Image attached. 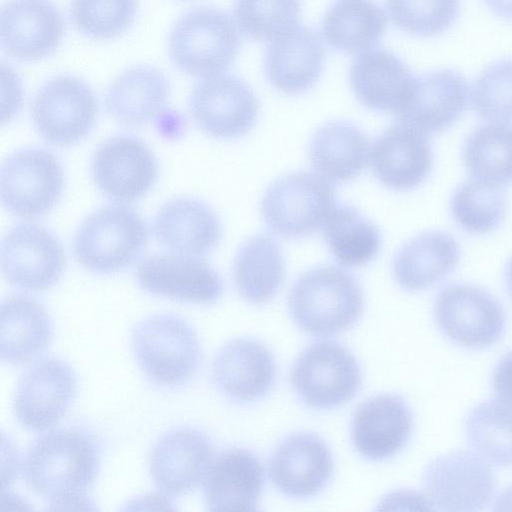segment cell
Here are the masks:
<instances>
[{
    "instance_id": "9",
    "label": "cell",
    "mask_w": 512,
    "mask_h": 512,
    "mask_svg": "<svg viewBox=\"0 0 512 512\" xmlns=\"http://www.w3.org/2000/svg\"><path fill=\"white\" fill-rule=\"evenodd\" d=\"M422 485L432 509L479 511L495 494V478L488 462L474 451L457 450L433 459Z\"/></svg>"
},
{
    "instance_id": "41",
    "label": "cell",
    "mask_w": 512,
    "mask_h": 512,
    "mask_svg": "<svg viewBox=\"0 0 512 512\" xmlns=\"http://www.w3.org/2000/svg\"><path fill=\"white\" fill-rule=\"evenodd\" d=\"M475 113L490 122L512 121V59L488 66L475 80L471 90Z\"/></svg>"
},
{
    "instance_id": "4",
    "label": "cell",
    "mask_w": 512,
    "mask_h": 512,
    "mask_svg": "<svg viewBox=\"0 0 512 512\" xmlns=\"http://www.w3.org/2000/svg\"><path fill=\"white\" fill-rule=\"evenodd\" d=\"M148 237L145 221L125 205H109L80 225L73 242L76 260L98 274L118 272L136 261Z\"/></svg>"
},
{
    "instance_id": "16",
    "label": "cell",
    "mask_w": 512,
    "mask_h": 512,
    "mask_svg": "<svg viewBox=\"0 0 512 512\" xmlns=\"http://www.w3.org/2000/svg\"><path fill=\"white\" fill-rule=\"evenodd\" d=\"M92 174L98 188L110 199L132 202L146 195L156 183L154 153L133 136H115L95 152Z\"/></svg>"
},
{
    "instance_id": "26",
    "label": "cell",
    "mask_w": 512,
    "mask_h": 512,
    "mask_svg": "<svg viewBox=\"0 0 512 512\" xmlns=\"http://www.w3.org/2000/svg\"><path fill=\"white\" fill-rule=\"evenodd\" d=\"M350 85L365 107L397 115L406 104L415 77L395 54L384 49L360 53L350 68Z\"/></svg>"
},
{
    "instance_id": "13",
    "label": "cell",
    "mask_w": 512,
    "mask_h": 512,
    "mask_svg": "<svg viewBox=\"0 0 512 512\" xmlns=\"http://www.w3.org/2000/svg\"><path fill=\"white\" fill-rule=\"evenodd\" d=\"M0 262L10 284L27 291H43L58 282L66 257L49 230L35 223H21L3 237Z\"/></svg>"
},
{
    "instance_id": "12",
    "label": "cell",
    "mask_w": 512,
    "mask_h": 512,
    "mask_svg": "<svg viewBox=\"0 0 512 512\" xmlns=\"http://www.w3.org/2000/svg\"><path fill=\"white\" fill-rule=\"evenodd\" d=\"M97 100L83 80L60 75L45 83L32 104V117L40 135L49 143L68 146L92 129Z\"/></svg>"
},
{
    "instance_id": "38",
    "label": "cell",
    "mask_w": 512,
    "mask_h": 512,
    "mask_svg": "<svg viewBox=\"0 0 512 512\" xmlns=\"http://www.w3.org/2000/svg\"><path fill=\"white\" fill-rule=\"evenodd\" d=\"M301 0H236L234 18L247 37L271 41L297 25Z\"/></svg>"
},
{
    "instance_id": "29",
    "label": "cell",
    "mask_w": 512,
    "mask_h": 512,
    "mask_svg": "<svg viewBox=\"0 0 512 512\" xmlns=\"http://www.w3.org/2000/svg\"><path fill=\"white\" fill-rule=\"evenodd\" d=\"M459 260L460 247L451 235L429 231L399 249L393 260V275L407 291L425 290L445 279Z\"/></svg>"
},
{
    "instance_id": "45",
    "label": "cell",
    "mask_w": 512,
    "mask_h": 512,
    "mask_svg": "<svg viewBox=\"0 0 512 512\" xmlns=\"http://www.w3.org/2000/svg\"><path fill=\"white\" fill-rule=\"evenodd\" d=\"M505 282L508 293L512 298V258L508 261L505 268Z\"/></svg>"
},
{
    "instance_id": "20",
    "label": "cell",
    "mask_w": 512,
    "mask_h": 512,
    "mask_svg": "<svg viewBox=\"0 0 512 512\" xmlns=\"http://www.w3.org/2000/svg\"><path fill=\"white\" fill-rule=\"evenodd\" d=\"M413 414L399 395L384 393L362 402L355 410L351 442L357 453L369 461H384L397 455L409 442Z\"/></svg>"
},
{
    "instance_id": "28",
    "label": "cell",
    "mask_w": 512,
    "mask_h": 512,
    "mask_svg": "<svg viewBox=\"0 0 512 512\" xmlns=\"http://www.w3.org/2000/svg\"><path fill=\"white\" fill-rule=\"evenodd\" d=\"M168 96L165 75L155 67L139 65L114 79L105 95V107L121 125L139 127L162 112Z\"/></svg>"
},
{
    "instance_id": "3",
    "label": "cell",
    "mask_w": 512,
    "mask_h": 512,
    "mask_svg": "<svg viewBox=\"0 0 512 512\" xmlns=\"http://www.w3.org/2000/svg\"><path fill=\"white\" fill-rule=\"evenodd\" d=\"M131 343L146 378L163 388L187 383L202 360L196 331L174 314H155L141 320L132 330Z\"/></svg>"
},
{
    "instance_id": "7",
    "label": "cell",
    "mask_w": 512,
    "mask_h": 512,
    "mask_svg": "<svg viewBox=\"0 0 512 512\" xmlns=\"http://www.w3.org/2000/svg\"><path fill=\"white\" fill-rule=\"evenodd\" d=\"M335 204V191L326 179L299 172L283 176L267 188L261 213L275 234L300 238L323 227Z\"/></svg>"
},
{
    "instance_id": "31",
    "label": "cell",
    "mask_w": 512,
    "mask_h": 512,
    "mask_svg": "<svg viewBox=\"0 0 512 512\" xmlns=\"http://www.w3.org/2000/svg\"><path fill=\"white\" fill-rule=\"evenodd\" d=\"M370 157L368 136L345 121L329 122L313 135L309 146L312 167L324 179L342 183L357 177Z\"/></svg>"
},
{
    "instance_id": "24",
    "label": "cell",
    "mask_w": 512,
    "mask_h": 512,
    "mask_svg": "<svg viewBox=\"0 0 512 512\" xmlns=\"http://www.w3.org/2000/svg\"><path fill=\"white\" fill-rule=\"evenodd\" d=\"M265 483L259 458L250 450L222 451L204 480V499L209 511H254Z\"/></svg>"
},
{
    "instance_id": "30",
    "label": "cell",
    "mask_w": 512,
    "mask_h": 512,
    "mask_svg": "<svg viewBox=\"0 0 512 512\" xmlns=\"http://www.w3.org/2000/svg\"><path fill=\"white\" fill-rule=\"evenodd\" d=\"M0 354L8 364H23L41 354L53 338V323L36 300L12 295L1 303Z\"/></svg>"
},
{
    "instance_id": "17",
    "label": "cell",
    "mask_w": 512,
    "mask_h": 512,
    "mask_svg": "<svg viewBox=\"0 0 512 512\" xmlns=\"http://www.w3.org/2000/svg\"><path fill=\"white\" fill-rule=\"evenodd\" d=\"M135 275L144 291L177 302L212 304L223 293L219 274L196 256L152 255L137 265Z\"/></svg>"
},
{
    "instance_id": "15",
    "label": "cell",
    "mask_w": 512,
    "mask_h": 512,
    "mask_svg": "<svg viewBox=\"0 0 512 512\" xmlns=\"http://www.w3.org/2000/svg\"><path fill=\"white\" fill-rule=\"evenodd\" d=\"M210 438L196 428L182 427L164 434L149 457L150 476L165 495L179 496L196 490L214 461Z\"/></svg>"
},
{
    "instance_id": "11",
    "label": "cell",
    "mask_w": 512,
    "mask_h": 512,
    "mask_svg": "<svg viewBox=\"0 0 512 512\" xmlns=\"http://www.w3.org/2000/svg\"><path fill=\"white\" fill-rule=\"evenodd\" d=\"M77 392V377L64 360L42 357L19 378L13 410L18 422L30 431H44L66 415Z\"/></svg>"
},
{
    "instance_id": "36",
    "label": "cell",
    "mask_w": 512,
    "mask_h": 512,
    "mask_svg": "<svg viewBox=\"0 0 512 512\" xmlns=\"http://www.w3.org/2000/svg\"><path fill=\"white\" fill-rule=\"evenodd\" d=\"M471 449L489 464L512 466V404L499 399L474 406L465 418Z\"/></svg>"
},
{
    "instance_id": "44",
    "label": "cell",
    "mask_w": 512,
    "mask_h": 512,
    "mask_svg": "<svg viewBox=\"0 0 512 512\" xmlns=\"http://www.w3.org/2000/svg\"><path fill=\"white\" fill-rule=\"evenodd\" d=\"M495 509H512V487L508 488L495 502Z\"/></svg>"
},
{
    "instance_id": "19",
    "label": "cell",
    "mask_w": 512,
    "mask_h": 512,
    "mask_svg": "<svg viewBox=\"0 0 512 512\" xmlns=\"http://www.w3.org/2000/svg\"><path fill=\"white\" fill-rule=\"evenodd\" d=\"M277 367L271 350L262 342L239 337L225 343L211 368L217 389L237 403L264 398L273 388Z\"/></svg>"
},
{
    "instance_id": "8",
    "label": "cell",
    "mask_w": 512,
    "mask_h": 512,
    "mask_svg": "<svg viewBox=\"0 0 512 512\" xmlns=\"http://www.w3.org/2000/svg\"><path fill=\"white\" fill-rule=\"evenodd\" d=\"M434 319L441 333L454 344L485 349L497 343L505 330V312L486 290L469 284L443 288L434 302Z\"/></svg>"
},
{
    "instance_id": "22",
    "label": "cell",
    "mask_w": 512,
    "mask_h": 512,
    "mask_svg": "<svg viewBox=\"0 0 512 512\" xmlns=\"http://www.w3.org/2000/svg\"><path fill=\"white\" fill-rule=\"evenodd\" d=\"M468 101L469 87L460 73L434 71L415 77L411 94L396 116L426 135L437 133L461 117Z\"/></svg>"
},
{
    "instance_id": "18",
    "label": "cell",
    "mask_w": 512,
    "mask_h": 512,
    "mask_svg": "<svg viewBox=\"0 0 512 512\" xmlns=\"http://www.w3.org/2000/svg\"><path fill=\"white\" fill-rule=\"evenodd\" d=\"M334 470L332 453L326 442L310 432L285 437L269 461V477L282 494L296 499L319 494Z\"/></svg>"
},
{
    "instance_id": "42",
    "label": "cell",
    "mask_w": 512,
    "mask_h": 512,
    "mask_svg": "<svg viewBox=\"0 0 512 512\" xmlns=\"http://www.w3.org/2000/svg\"><path fill=\"white\" fill-rule=\"evenodd\" d=\"M492 389L497 399L512 404V351L503 355L495 365Z\"/></svg>"
},
{
    "instance_id": "33",
    "label": "cell",
    "mask_w": 512,
    "mask_h": 512,
    "mask_svg": "<svg viewBox=\"0 0 512 512\" xmlns=\"http://www.w3.org/2000/svg\"><path fill=\"white\" fill-rule=\"evenodd\" d=\"M284 273L282 251L269 236L250 238L236 254L234 282L241 297L249 303L269 302L279 290Z\"/></svg>"
},
{
    "instance_id": "14",
    "label": "cell",
    "mask_w": 512,
    "mask_h": 512,
    "mask_svg": "<svg viewBox=\"0 0 512 512\" xmlns=\"http://www.w3.org/2000/svg\"><path fill=\"white\" fill-rule=\"evenodd\" d=\"M190 112L207 134L220 139L237 138L255 124L258 100L249 85L229 74L204 77L193 88Z\"/></svg>"
},
{
    "instance_id": "32",
    "label": "cell",
    "mask_w": 512,
    "mask_h": 512,
    "mask_svg": "<svg viewBox=\"0 0 512 512\" xmlns=\"http://www.w3.org/2000/svg\"><path fill=\"white\" fill-rule=\"evenodd\" d=\"M387 27V16L371 0H339L324 15L321 30L326 43L349 54L376 46Z\"/></svg>"
},
{
    "instance_id": "43",
    "label": "cell",
    "mask_w": 512,
    "mask_h": 512,
    "mask_svg": "<svg viewBox=\"0 0 512 512\" xmlns=\"http://www.w3.org/2000/svg\"><path fill=\"white\" fill-rule=\"evenodd\" d=\"M498 16L512 20V0H484Z\"/></svg>"
},
{
    "instance_id": "39",
    "label": "cell",
    "mask_w": 512,
    "mask_h": 512,
    "mask_svg": "<svg viewBox=\"0 0 512 512\" xmlns=\"http://www.w3.org/2000/svg\"><path fill=\"white\" fill-rule=\"evenodd\" d=\"M137 0H72L71 18L84 35L99 40L115 38L134 21Z\"/></svg>"
},
{
    "instance_id": "23",
    "label": "cell",
    "mask_w": 512,
    "mask_h": 512,
    "mask_svg": "<svg viewBox=\"0 0 512 512\" xmlns=\"http://www.w3.org/2000/svg\"><path fill=\"white\" fill-rule=\"evenodd\" d=\"M375 176L388 188H415L430 173L433 157L427 135L399 122L378 136L371 151Z\"/></svg>"
},
{
    "instance_id": "40",
    "label": "cell",
    "mask_w": 512,
    "mask_h": 512,
    "mask_svg": "<svg viewBox=\"0 0 512 512\" xmlns=\"http://www.w3.org/2000/svg\"><path fill=\"white\" fill-rule=\"evenodd\" d=\"M393 23L416 36L442 34L456 20L460 0H386Z\"/></svg>"
},
{
    "instance_id": "2",
    "label": "cell",
    "mask_w": 512,
    "mask_h": 512,
    "mask_svg": "<svg viewBox=\"0 0 512 512\" xmlns=\"http://www.w3.org/2000/svg\"><path fill=\"white\" fill-rule=\"evenodd\" d=\"M363 292L344 269L324 265L303 273L288 296L296 326L314 336H332L351 328L361 317Z\"/></svg>"
},
{
    "instance_id": "34",
    "label": "cell",
    "mask_w": 512,
    "mask_h": 512,
    "mask_svg": "<svg viewBox=\"0 0 512 512\" xmlns=\"http://www.w3.org/2000/svg\"><path fill=\"white\" fill-rule=\"evenodd\" d=\"M323 235L334 258L345 267L368 264L381 247L378 227L348 205L334 207L323 225Z\"/></svg>"
},
{
    "instance_id": "6",
    "label": "cell",
    "mask_w": 512,
    "mask_h": 512,
    "mask_svg": "<svg viewBox=\"0 0 512 512\" xmlns=\"http://www.w3.org/2000/svg\"><path fill=\"white\" fill-rule=\"evenodd\" d=\"M290 381L297 397L315 410L349 402L362 384L360 365L349 349L335 341L307 346L295 360Z\"/></svg>"
},
{
    "instance_id": "10",
    "label": "cell",
    "mask_w": 512,
    "mask_h": 512,
    "mask_svg": "<svg viewBox=\"0 0 512 512\" xmlns=\"http://www.w3.org/2000/svg\"><path fill=\"white\" fill-rule=\"evenodd\" d=\"M62 190V167L55 155L47 150H20L2 164L1 201L18 217L33 218L50 211L60 199Z\"/></svg>"
},
{
    "instance_id": "1",
    "label": "cell",
    "mask_w": 512,
    "mask_h": 512,
    "mask_svg": "<svg viewBox=\"0 0 512 512\" xmlns=\"http://www.w3.org/2000/svg\"><path fill=\"white\" fill-rule=\"evenodd\" d=\"M101 449L86 429L67 427L39 436L23 462L26 484L51 505L87 504L100 468Z\"/></svg>"
},
{
    "instance_id": "5",
    "label": "cell",
    "mask_w": 512,
    "mask_h": 512,
    "mask_svg": "<svg viewBox=\"0 0 512 512\" xmlns=\"http://www.w3.org/2000/svg\"><path fill=\"white\" fill-rule=\"evenodd\" d=\"M240 37L225 12L199 7L184 14L169 36V53L183 72L200 77L222 73L234 61Z\"/></svg>"
},
{
    "instance_id": "35",
    "label": "cell",
    "mask_w": 512,
    "mask_h": 512,
    "mask_svg": "<svg viewBox=\"0 0 512 512\" xmlns=\"http://www.w3.org/2000/svg\"><path fill=\"white\" fill-rule=\"evenodd\" d=\"M462 158L472 178L499 186L512 183V125L490 122L466 139Z\"/></svg>"
},
{
    "instance_id": "21",
    "label": "cell",
    "mask_w": 512,
    "mask_h": 512,
    "mask_svg": "<svg viewBox=\"0 0 512 512\" xmlns=\"http://www.w3.org/2000/svg\"><path fill=\"white\" fill-rule=\"evenodd\" d=\"M64 24L60 11L48 0H11L1 11L2 48L20 61L40 60L59 46Z\"/></svg>"
},
{
    "instance_id": "27",
    "label": "cell",
    "mask_w": 512,
    "mask_h": 512,
    "mask_svg": "<svg viewBox=\"0 0 512 512\" xmlns=\"http://www.w3.org/2000/svg\"><path fill=\"white\" fill-rule=\"evenodd\" d=\"M153 232L163 247L178 254L200 257L217 246L222 227L207 204L190 197H177L158 210Z\"/></svg>"
},
{
    "instance_id": "37",
    "label": "cell",
    "mask_w": 512,
    "mask_h": 512,
    "mask_svg": "<svg viewBox=\"0 0 512 512\" xmlns=\"http://www.w3.org/2000/svg\"><path fill=\"white\" fill-rule=\"evenodd\" d=\"M507 207V196L501 186L472 177L460 184L450 199L454 220L472 234H485L497 228Z\"/></svg>"
},
{
    "instance_id": "25",
    "label": "cell",
    "mask_w": 512,
    "mask_h": 512,
    "mask_svg": "<svg viewBox=\"0 0 512 512\" xmlns=\"http://www.w3.org/2000/svg\"><path fill=\"white\" fill-rule=\"evenodd\" d=\"M324 59L325 49L319 35L297 24L270 41L265 54V73L280 92L299 94L316 83Z\"/></svg>"
}]
</instances>
